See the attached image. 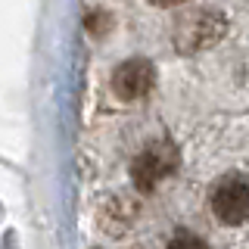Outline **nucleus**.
I'll list each match as a JSON object with an SVG mask.
<instances>
[{
	"instance_id": "1",
	"label": "nucleus",
	"mask_w": 249,
	"mask_h": 249,
	"mask_svg": "<svg viewBox=\"0 0 249 249\" xmlns=\"http://www.w3.org/2000/svg\"><path fill=\"white\" fill-rule=\"evenodd\" d=\"M175 168H178L175 143H168V140H156V143H150L134 159V165H131V178H134L137 190L146 193V190H153L159 181H165Z\"/></svg>"
},
{
	"instance_id": "6",
	"label": "nucleus",
	"mask_w": 249,
	"mask_h": 249,
	"mask_svg": "<svg viewBox=\"0 0 249 249\" xmlns=\"http://www.w3.org/2000/svg\"><path fill=\"white\" fill-rule=\"evenodd\" d=\"M156 6H178V3H187V0H153Z\"/></svg>"
},
{
	"instance_id": "3",
	"label": "nucleus",
	"mask_w": 249,
	"mask_h": 249,
	"mask_svg": "<svg viewBox=\"0 0 249 249\" xmlns=\"http://www.w3.org/2000/svg\"><path fill=\"white\" fill-rule=\"evenodd\" d=\"M212 212L224 224H243L249 218V184L243 178H224L212 193Z\"/></svg>"
},
{
	"instance_id": "4",
	"label": "nucleus",
	"mask_w": 249,
	"mask_h": 249,
	"mask_svg": "<svg viewBox=\"0 0 249 249\" xmlns=\"http://www.w3.org/2000/svg\"><path fill=\"white\" fill-rule=\"evenodd\" d=\"M156 84V69L150 59H128L115 69L112 75V90L122 100H140L153 90Z\"/></svg>"
},
{
	"instance_id": "5",
	"label": "nucleus",
	"mask_w": 249,
	"mask_h": 249,
	"mask_svg": "<svg viewBox=\"0 0 249 249\" xmlns=\"http://www.w3.org/2000/svg\"><path fill=\"white\" fill-rule=\"evenodd\" d=\"M168 249H209L193 231H175V237L168 240Z\"/></svg>"
},
{
	"instance_id": "2",
	"label": "nucleus",
	"mask_w": 249,
	"mask_h": 249,
	"mask_svg": "<svg viewBox=\"0 0 249 249\" xmlns=\"http://www.w3.org/2000/svg\"><path fill=\"white\" fill-rule=\"evenodd\" d=\"M224 35V19L221 13L215 10H196V13H187L175 28V47L184 53L202 50V47L215 44L218 37Z\"/></svg>"
}]
</instances>
